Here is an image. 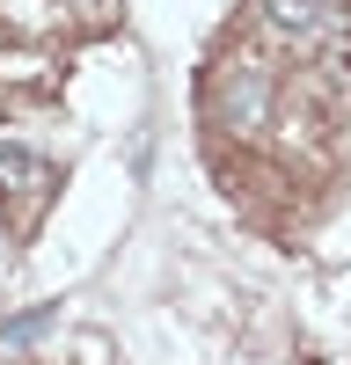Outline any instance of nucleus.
Returning a JSON list of instances; mask_svg holds the SVG:
<instances>
[{
  "label": "nucleus",
  "mask_w": 351,
  "mask_h": 365,
  "mask_svg": "<svg viewBox=\"0 0 351 365\" xmlns=\"http://www.w3.org/2000/svg\"><path fill=\"white\" fill-rule=\"evenodd\" d=\"M205 110H213V125L234 132V139H256L263 125L278 117V66L256 51H234L213 66V81H205Z\"/></svg>",
  "instance_id": "obj_1"
},
{
  "label": "nucleus",
  "mask_w": 351,
  "mask_h": 365,
  "mask_svg": "<svg viewBox=\"0 0 351 365\" xmlns=\"http://www.w3.org/2000/svg\"><path fill=\"white\" fill-rule=\"evenodd\" d=\"M51 161L37 154V146H22V139H0V205H22V212H37L51 197Z\"/></svg>",
  "instance_id": "obj_2"
},
{
  "label": "nucleus",
  "mask_w": 351,
  "mask_h": 365,
  "mask_svg": "<svg viewBox=\"0 0 351 365\" xmlns=\"http://www.w3.org/2000/svg\"><path fill=\"white\" fill-rule=\"evenodd\" d=\"M256 22L278 44H322V0H256Z\"/></svg>",
  "instance_id": "obj_3"
}]
</instances>
